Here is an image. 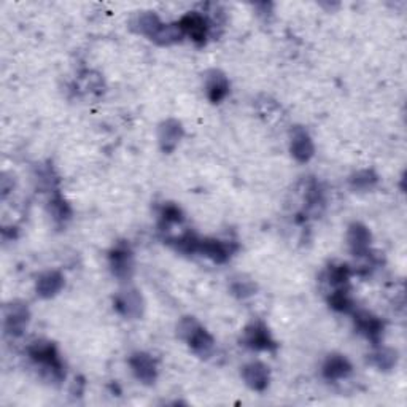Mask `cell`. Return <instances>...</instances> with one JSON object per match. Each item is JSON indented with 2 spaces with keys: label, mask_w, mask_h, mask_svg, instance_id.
Masks as SVG:
<instances>
[{
  "label": "cell",
  "mask_w": 407,
  "mask_h": 407,
  "mask_svg": "<svg viewBox=\"0 0 407 407\" xmlns=\"http://www.w3.org/2000/svg\"><path fill=\"white\" fill-rule=\"evenodd\" d=\"M29 355L32 360L40 364L44 369V375L50 382H61L65 373H64V364L59 358V353L56 347L51 342H45V340H37L31 347H29Z\"/></svg>",
  "instance_id": "obj_1"
},
{
  "label": "cell",
  "mask_w": 407,
  "mask_h": 407,
  "mask_svg": "<svg viewBox=\"0 0 407 407\" xmlns=\"http://www.w3.org/2000/svg\"><path fill=\"white\" fill-rule=\"evenodd\" d=\"M242 342L253 350H274L277 347L269 329L262 323H251L245 328Z\"/></svg>",
  "instance_id": "obj_2"
},
{
  "label": "cell",
  "mask_w": 407,
  "mask_h": 407,
  "mask_svg": "<svg viewBox=\"0 0 407 407\" xmlns=\"http://www.w3.org/2000/svg\"><path fill=\"white\" fill-rule=\"evenodd\" d=\"M110 267H112V272L121 280L129 279L131 275H133L134 260H133V251H131L129 245L121 242L110 251Z\"/></svg>",
  "instance_id": "obj_3"
},
{
  "label": "cell",
  "mask_w": 407,
  "mask_h": 407,
  "mask_svg": "<svg viewBox=\"0 0 407 407\" xmlns=\"http://www.w3.org/2000/svg\"><path fill=\"white\" fill-rule=\"evenodd\" d=\"M29 309L21 302H11L5 309V329L10 336L18 338L24 333L29 323Z\"/></svg>",
  "instance_id": "obj_4"
},
{
  "label": "cell",
  "mask_w": 407,
  "mask_h": 407,
  "mask_svg": "<svg viewBox=\"0 0 407 407\" xmlns=\"http://www.w3.org/2000/svg\"><path fill=\"white\" fill-rule=\"evenodd\" d=\"M178 26H180L183 35H188L191 37V40L194 41L197 45H204L207 40V35H208V22L206 18L199 13H188L187 16H183L180 22H178Z\"/></svg>",
  "instance_id": "obj_5"
},
{
  "label": "cell",
  "mask_w": 407,
  "mask_h": 407,
  "mask_svg": "<svg viewBox=\"0 0 407 407\" xmlns=\"http://www.w3.org/2000/svg\"><path fill=\"white\" fill-rule=\"evenodd\" d=\"M129 364H131V368H133L134 375L142 382V384H145V385L154 384V380H156V375H158V369H156V363H154V360L148 355V353H143V352L134 353V355L131 356Z\"/></svg>",
  "instance_id": "obj_6"
},
{
  "label": "cell",
  "mask_w": 407,
  "mask_h": 407,
  "mask_svg": "<svg viewBox=\"0 0 407 407\" xmlns=\"http://www.w3.org/2000/svg\"><path fill=\"white\" fill-rule=\"evenodd\" d=\"M115 307L123 316H128V319H139L143 312V299L139 291L124 290L116 295Z\"/></svg>",
  "instance_id": "obj_7"
},
{
  "label": "cell",
  "mask_w": 407,
  "mask_h": 407,
  "mask_svg": "<svg viewBox=\"0 0 407 407\" xmlns=\"http://www.w3.org/2000/svg\"><path fill=\"white\" fill-rule=\"evenodd\" d=\"M159 143L163 152L171 153L177 148L178 142L183 137L182 123L177 119H166V121L159 126Z\"/></svg>",
  "instance_id": "obj_8"
},
{
  "label": "cell",
  "mask_w": 407,
  "mask_h": 407,
  "mask_svg": "<svg viewBox=\"0 0 407 407\" xmlns=\"http://www.w3.org/2000/svg\"><path fill=\"white\" fill-rule=\"evenodd\" d=\"M349 247L355 256H366L371 245V232L366 226L361 223H353L349 227V234H347Z\"/></svg>",
  "instance_id": "obj_9"
},
{
  "label": "cell",
  "mask_w": 407,
  "mask_h": 407,
  "mask_svg": "<svg viewBox=\"0 0 407 407\" xmlns=\"http://www.w3.org/2000/svg\"><path fill=\"white\" fill-rule=\"evenodd\" d=\"M314 142L304 129L298 128L291 135V154L299 163H307L314 156Z\"/></svg>",
  "instance_id": "obj_10"
},
{
  "label": "cell",
  "mask_w": 407,
  "mask_h": 407,
  "mask_svg": "<svg viewBox=\"0 0 407 407\" xmlns=\"http://www.w3.org/2000/svg\"><path fill=\"white\" fill-rule=\"evenodd\" d=\"M242 379L251 390L265 392L269 385V371L261 363H250L242 369Z\"/></svg>",
  "instance_id": "obj_11"
},
{
  "label": "cell",
  "mask_w": 407,
  "mask_h": 407,
  "mask_svg": "<svg viewBox=\"0 0 407 407\" xmlns=\"http://www.w3.org/2000/svg\"><path fill=\"white\" fill-rule=\"evenodd\" d=\"M185 342H188L191 350L201 358H211L215 352L213 338L201 325L189 334V338L185 340Z\"/></svg>",
  "instance_id": "obj_12"
},
{
  "label": "cell",
  "mask_w": 407,
  "mask_h": 407,
  "mask_svg": "<svg viewBox=\"0 0 407 407\" xmlns=\"http://www.w3.org/2000/svg\"><path fill=\"white\" fill-rule=\"evenodd\" d=\"M206 91L208 99H211L213 104H218V102L223 100L227 93H229V81H227L226 75L221 74L220 70H211L206 75Z\"/></svg>",
  "instance_id": "obj_13"
},
{
  "label": "cell",
  "mask_w": 407,
  "mask_h": 407,
  "mask_svg": "<svg viewBox=\"0 0 407 407\" xmlns=\"http://www.w3.org/2000/svg\"><path fill=\"white\" fill-rule=\"evenodd\" d=\"M355 323L364 336L373 340L374 344L379 342L382 333H384V323L377 316L366 312V310H361V312L355 314Z\"/></svg>",
  "instance_id": "obj_14"
},
{
  "label": "cell",
  "mask_w": 407,
  "mask_h": 407,
  "mask_svg": "<svg viewBox=\"0 0 407 407\" xmlns=\"http://www.w3.org/2000/svg\"><path fill=\"white\" fill-rule=\"evenodd\" d=\"M64 286V277L61 272L58 271H48L41 274L37 282V295L40 298H53L56 296Z\"/></svg>",
  "instance_id": "obj_15"
},
{
  "label": "cell",
  "mask_w": 407,
  "mask_h": 407,
  "mask_svg": "<svg viewBox=\"0 0 407 407\" xmlns=\"http://www.w3.org/2000/svg\"><path fill=\"white\" fill-rule=\"evenodd\" d=\"M352 373V364L342 355H329L328 360L323 364V375L328 380L345 379Z\"/></svg>",
  "instance_id": "obj_16"
},
{
  "label": "cell",
  "mask_w": 407,
  "mask_h": 407,
  "mask_svg": "<svg viewBox=\"0 0 407 407\" xmlns=\"http://www.w3.org/2000/svg\"><path fill=\"white\" fill-rule=\"evenodd\" d=\"M197 251L215 262H225L231 256V248L225 242L217 241V239H201Z\"/></svg>",
  "instance_id": "obj_17"
},
{
  "label": "cell",
  "mask_w": 407,
  "mask_h": 407,
  "mask_svg": "<svg viewBox=\"0 0 407 407\" xmlns=\"http://www.w3.org/2000/svg\"><path fill=\"white\" fill-rule=\"evenodd\" d=\"M133 26L137 32H140L143 35H147V37L153 39V35L158 32V29L163 26V22H161L159 18L154 13H140L134 20Z\"/></svg>",
  "instance_id": "obj_18"
},
{
  "label": "cell",
  "mask_w": 407,
  "mask_h": 407,
  "mask_svg": "<svg viewBox=\"0 0 407 407\" xmlns=\"http://www.w3.org/2000/svg\"><path fill=\"white\" fill-rule=\"evenodd\" d=\"M183 37V32L180 26L177 24H163L158 29V32L153 35V41H156L158 45H172V44H177V41H180Z\"/></svg>",
  "instance_id": "obj_19"
},
{
  "label": "cell",
  "mask_w": 407,
  "mask_h": 407,
  "mask_svg": "<svg viewBox=\"0 0 407 407\" xmlns=\"http://www.w3.org/2000/svg\"><path fill=\"white\" fill-rule=\"evenodd\" d=\"M371 361H373L374 366H377L382 371H390V369H393L394 364H396L398 355L394 350L384 347V349H379L375 353L371 355Z\"/></svg>",
  "instance_id": "obj_20"
},
{
  "label": "cell",
  "mask_w": 407,
  "mask_h": 407,
  "mask_svg": "<svg viewBox=\"0 0 407 407\" xmlns=\"http://www.w3.org/2000/svg\"><path fill=\"white\" fill-rule=\"evenodd\" d=\"M349 277H350V269L345 265L333 266V267H329V271H328L329 283H331L333 286H336V288H342V286L349 282Z\"/></svg>",
  "instance_id": "obj_21"
},
{
  "label": "cell",
  "mask_w": 407,
  "mask_h": 407,
  "mask_svg": "<svg viewBox=\"0 0 407 407\" xmlns=\"http://www.w3.org/2000/svg\"><path fill=\"white\" fill-rule=\"evenodd\" d=\"M50 211L53 213V218H55L58 223H64L65 220L70 218V207L69 204L65 202L61 196L56 194L50 202Z\"/></svg>",
  "instance_id": "obj_22"
},
{
  "label": "cell",
  "mask_w": 407,
  "mask_h": 407,
  "mask_svg": "<svg viewBox=\"0 0 407 407\" xmlns=\"http://www.w3.org/2000/svg\"><path fill=\"white\" fill-rule=\"evenodd\" d=\"M329 305H331L333 309L339 310V312H349L353 302L349 296V293H347L344 288H338L336 291L331 293V296H329Z\"/></svg>",
  "instance_id": "obj_23"
},
{
  "label": "cell",
  "mask_w": 407,
  "mask_h": 407,
  "mask_svg": "<svg viewBox=\"0 0 407 407\" xmlns=\"http://www.w3.org/2000/svg\"><path fill=\"white\" fill-rule=\"evenodd\" d=\"M350 182L355 188L368 189V188H373L377 183V175L373 171H360L352 177Z\"/></svg>",
  "instance_id": "obj_24"
},
{
  "label": "cell",
  "mask_w": 407,
  "mask_h": 407,
  "mask_svg": "<svg viewBox=\"0 0 407 407\" xmlns=\"http://www.w3.org/2000/svg\"><path fill=\"white\" fill-rule=\"evenodd\" d=\"M161 217H163V221H164L166 225L182 223V221H183L182 211L177 206H173V204H167V206L163 208V213H161Z\"/></svg>",
  "instance_id": "obj_25"
}]
</instances>
